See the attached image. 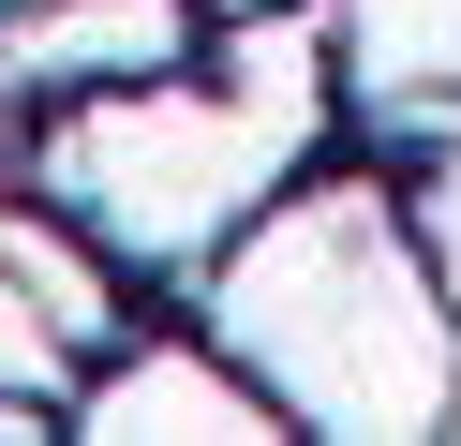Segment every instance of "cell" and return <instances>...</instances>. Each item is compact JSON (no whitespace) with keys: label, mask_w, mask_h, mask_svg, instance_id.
<instances>
[{"label":"cell","mask_w":461,"mask_h":446,"mask_svg":"<svg viewBox=\"0 0 461 446\" xmlns=\"http://www.w3.org/2000/svg\"><path fill=\"white\" fill-rule=\"evenodd\" d=\"M342 45V134L357 149H431L461 119V0H328Z\"/></svg>","instance_id":"3"},{"label":"cell","mask_w":461,"mask_h":446,"mask_svg":"<svg viewBox=\"0 0 461 446\" xmlns=\"http://www.w3.org/2000/svg\"><path fill=\"white\" fill-rule=\"evenodd\" d=\"M223 15L194 0H15L0 15V89H134V75H179Z\"/></svg>","instance_id":"4"},{"label":"cell","mask_w":461,"mask_h":446,"mask_svg":"<svg viewBox=\"0 0 461 446\" xmlns=\"http://www.w3.org/2000/svg\"><path fill=\"white\" fill-rule=\"evenodd\" d=\"M342 134V45L328 15H223L209 75H134V89H75L60 119L31 134V194L60 223L120 238V268L149 283H194L312 149Z\"/></svg>","instance_id":"2"},{"label":"cell","mask_w":461,"mask_h":446,"mask_svg":"<svg viewBox=\"0 0 461 446\" xmlns=\"http://www.w3.org/2000/svg\"><path fill=\"white\" fill-rule=\"evenodd\" d=\"M402 223H417L431 283H447V313H461V119H447L431 149H402Z\"/></svg>","instance_id":"6"},{"label":"cell","mask_w":461,"mask_h":446,"mask_svg":"<svg viewBox=\"0 0 461 446\" xmlns=\"http://www.w3.org/2000/svg\"><path fill=\"white\" fill-rule=\"evenodd\" d=\"M194 15H283V0H194Z\"/></svg>","instance_id":"7"},{"label":"cell","mask_w":461,"mask_h":446,"mask_svg":"<svg viewBox=\"0 0 461 446\" xmlns=\"http://www.w3.org/2000/svg\"><path fill=\"white\" fill-rule=\"evenodd\" d=\"M0 15H15V0H0Z\"/></svg>","instance_id":"8"},{"label":"cell","mask_w":461,"mask_h":446,"mask_svg":"<svg viewBox=\"0 0 461 446\" xmlns=\"http://www.w3.org/2000/svg\"><path fill=\"white\" fill-rule=\"evenodd\" d=\"M194 327L283 402V432H461V313L402 223V164H298L209 268Z\"/></svg>","instance_id":"1"},{"label":"cell","mask_w":461,"mask_h":446,"mask_svg":"<svg viewBox=\"0 0 461 446\" xmlns=\"http://www.w3.org/2000/svg\"><path fill=\"white\" fill-rule=\"evenodd\" d=\"M75 432H283V402L194 327V342L120 357V387H75Z\"/></svg>","instance_id":"5"}]
</instances>
